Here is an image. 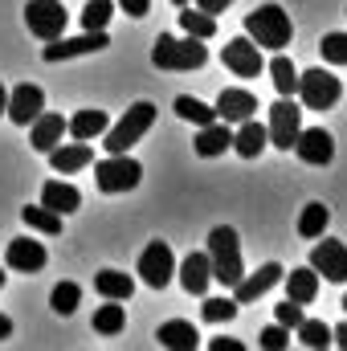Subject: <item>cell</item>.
Masks as SVG:
<instances>
[{"instance_id":"obj_8","label":"cell","mask_w":347,"mask_h":351,"mask_svg":"<svg viewBox=\"0 0 347 351\" xmlns=\"http://www.w3.org/2000/svg\"><path fill=\"white\" fill-rule=\"evenodd\" d=\"M110 45L106 29H86L82 37H53L45 49H41V62L58 66V62H70V58H86V53H102Z\"/></svg>"},{"instance_id":"obj_1","label":"cell","mask_w":347,"mask_h":351,"mask_svg":"<svg viewBox=\"0 0 347 351\" xmlns=\"http://www.w3.org/2000/svg\"><path fill=\"white\" fill-rule=\"evenodd\" d=\"M246 37H250L258 49H286L290 37H294L290 12H286L282 4H261L254 12H246Z\"/></svg>"},{"instance_id":"obj_29","label":"cell","mask_w":347,"mask_h":351,"mask_svg":"<svg viewBox=\"0 0 347 351\" xmlns=\"http://www.w3.org/2000/svg\"><path fill=\"white\" fill-rule=\"evenodd\" d=\"M21 221H25L29 229L45 233V237H58V233H62V213H53V208H45V204H29V208H21Z\"/></svg>"},{"instance_id":"obj_3","label":"cell","mask_w":347,"mask_h":351,"mask_svg":"<svg viewBox=\"0 0 347 351\" xmlns=\"http://www.w3.org/2000/svg\"><path fill=\"white\" fill-rule=\"evenodd\" d=\"M152 123H156V106H152V102H135V106H131L115 127H106V131H102V135H106V139H102L106 156H123V152H131V147L152 131Z\"/></svg>"},{"instance_id":"obj_10","label":"cell","mask_w":347,"mask_h":351,"mask_svg":"<svg viewBox=\"0 0 347 351\" xmlns=\"http://www.w3.org/2000/svg\"><path fill=\"white\" fill-rule=\"evenodd\" d=\"M139 278L152 286V290H164L168 282H172V274H176V258H172V245L168 241H152L143 254H139Z\"/></svg>"},{"instance_id":"obj_12","label":"cell","mask_w":347,"mask_h":351,"mask_svg":"<svg viewBox=\"0 0 347 351\" xmlns=\"http://www.w3.org/2000/svg\"><path fill=\"white\" fill-rule=\"evenodd\" d=\"M294 156H298L302 164H311V168L331 164V160H335V139H331V131H323V127H307V131H298V139H294Z\"/></svg>"},{"instance_id":"obj_45","label":"cell","mask_w":347,"mask_h":351,"mask_svg":"<svg viewBox=\"0 0 347 351\" xmlns=\"http://www.w3.org/2000/svg\"><path fill=\"white\" fill-rule=\"evenodd\" d=\"M12 335V319L8 315H0V339H8Z\"/></svg>"},{"instance_id":"obj_20","label":"cell","mask_w":347,"mask_h":351,"mask_svg":"<svg viewBox=\"0 0 347 351\" xmlns=\"http://www.w3.org/2000/svg\"><path fill=\"white\" fill-rule=\"evenodd\" d=\"M265 147H270V135H265V127H261L258 119L237 123V131H233V152H237L241 160H258Z\"/></svg>"},{"instance_id":"obj_11","label":"cell","mask_w":347,"mask_h":351,"mask_svg":"<svg viewBox=\"0 0 347 351\" xmlns=\"http://www.w3.org/2000/svg\"><path fill=\"white\" fill-rule=\"evenodd\" d=\"M221 62H225V70H233L237 78H258L261 70H265V58H261V49L250 37H233V41L221 49Z\"/></svg>"},{"instance_id":"obj_27","label":"cell","mask_w":347,"mask_h":351,"mask_svg":"<svg viewBox=\"0 0 347 351\" xmlns=\"http://www.w3.org/2000/svg\"><path fill=\"white\" fill-rule=\"evenodd\" d=\"M94 290H98L102 298L127 302V298L135 294V278H131V274H123V269H102V274H94Z\"/></svg>"},{"instance_id":"obj_39","label":"cell","mask_w":347,"mask_h":351,"mask_svg":"<svg viewBox=\"0 0 347 351\" xmlns=\"http://www.w3.org/2000/svg\"><path fill=\"white\" fill-rule=\"evenodd\" d=\"M258 343H261L265 351H282L286 343H290V327H282V323H270V327L258 335Z\"/></svg>"},{"instance_id":"obj_2","label":"cell","mask_w":347,"mask_h":351,"mask_svg":"<svg viewBox=\"0 0 347 351\" xmlns=\"http://www.w3.org/2000/svg\"><path fill=\"white\" fill-rule=\"evenodd\" d=\"M208 262H213V282H221V286H229V290L241 282L246 265H241V241H237V229L217 225V229L208 233Z\"/></svg>"},{"instance_id":"obj_34","label":"cell","mask_w":347,"mask_h":351,"mask_svg":"<svg viewBox=\"0 0 347 351\" xmlns=\"http://www.w3.org/2000/svg\"><path fill=\"white\" fill-rule=\"evenodd\" d=\"M176 114H180V119H188V123H196V127H204V123H213V119H217V110H213L208 102L192 98V94H180V98H176Z\"/></svg>"},{"instance_id":"obj_22","label":"cell","mask_w":347,"mask_h":351,"mask_svg":"<svg viewBox=\"0 0 347 351\" xmlns=\"http://www.w3.org/2000/svg\"><path fill=\"white\" fill-rule=\"evenodd\" d=\"M90 160H94V147L82 143V139H74V143H58L53 152H49V164H53V172L70 176L78 172V168H86Z\"/></svg>"},{"instance_id":"obj_32","label":"cell","mask_w":347,"mask_h":351,"mask_svg":"<svg viewBox=\"0 0 347 351\" xmlns=\"http://www.w3.org/2000/svg\"><path fill=\"white\" fill-rule=\"evenodd\" d=\"M123 327H127V311H123L115 298H106V306L94 311V331H98V335H119Z\"/></svg>"},{"instance_id":"obj_42","label":"cell","mask_w":347,"mask_h":351,"mask_svg":"<svg viewBox=\"0 0 347 351\" xmlns=\"http://www.w3.org/2000/svg\"><path fill=\"white\" fill-rule=\"evenodd\" d=\"M229 4H233V0H196V8H200V12H208V16H217V12H225Z\"/></svg>"},{"instance_id":"obj_36","label":"cell","mask_w":347,"mask_h":351,"mask_svg":"<svg viewBox=\"0 0 347 351\" xmlns=\"http://www.w3.org/2000/svg\"><path fill=\"white\" fill-rule=\"evenodd\" d=\"M200 315H204L208 323H233V319H237V298H204Z\"/></svg>"},{"instance_id":"obj_37","label":"cell","mask_w":347,"mask_h":351,"mask_svg":"<svg viewBox=\"0 0 347 351\" xmlns=\"http://www.w3.org/2000/svg\"><path fill=\"white\" fill-rule=\"evenodd\" d=\"M115 16V0H90L82 8V29H106Z\"/></svg>"},{"instance_id":"obj_23","label":"cell","mask_w":347,"mask_h":351,"mask_svg":"<svg viewBox=\"0 0 347 351\" xmlns=\"http://www.w3.org/2000/svg\"><path fill=\"white\" fill-rule=\"evenodd\" d=\"M62 135H66V119H62V114H45V110H41V114L33 119V135H29V139H33V147H37L41 156H49V152L62 143Z\"/></svg>"},{"instance_id":"obj_14","label":"cell","mask_w":347,"mask_h":351,"mask_svg":"<svg viewBox=\"0 0 347 351\" xmlns=\"http://www.w3.org/2000/svg\"><path fill=\"white\" fill-rule=\"evenodd\" d=\"M311 269L327 282H347V245L344 241H319L311 250Z\"/></svg>"},{"instance_id":"obj_17","label":"cell","mask_w":347,"mask_h":351,"mask_svg":"<svg viewBox=\"0 0 347 351\" xmlns=\"http://www.w3.org/2000/svg\"><path fill=\"white\" fill-rule=\"evenodd\" d=\"M196 156L200 160H217V156H225L229 147H233V127L229 123H221V119H213V123H204L200 127V135H196Z\"/></svg>"},{"instance_id":"obj_40","label":"cell","mask_w":347,"mask_h":351,"mask_svg":"<svg viewBox=\"0 0 347 351\" xmlns=\"http://www.w3.org/2000/svg\"><path fill=\"white\" fill-rule=\"evenodd\" d=\"M274 319H278L282 327H290V331H294V327H298L307 315H302V306H298V302H290V298H286L282 306H274Z\"/></svg>"},{"instance_id":"obj_49","label":"cell","mask_w":347,"mask_h":351,"mask_svg":"<svg viewBox=\"0 0 347 351\" xmlns=\"http://www.w3.org/2000/svg\"><path fill=\"white\" fill-rule=\"evenodd\" d=\"M344 311H347V294H344Z\"/></svg>"},{"instance_id":"obj_13","label":"cell","mask_w":347,"mask_h":351,"mask_svg":"<svg viewBox=\"0 0 347 351\" xmlns=\"http://www.w3.org/2000/svg\"><path fill=\"white\" fill-rule=\"evenodd\" d=\"M41 110H45V90L33 86V82H21V86L8 94V102H4V114H8L16 127H29Z\"/></svg>"},{"instance_id":"obj_48","label":"cell","mask_w":347,"mask_h":351,"mask_svg":"<svg viewBox=\"0 0 347 351\" xmlns=\"http://www.w3.org/2000/svg\"><path fill=\"white\" fill-rule=\"evenodd\" d=\"M172 4H180V8H184V4H192V0H172Z\"/></svg>"},{"instance_id":"obj_28","label":"cell","mask_w":347,"mask_h":351,"mask_svg":"<svg viewBox=\"0 0 347 351\" xmlns=\"http://www.w3.org/2000/svg\"><path fill=\"white\" fill-rule=\"evenodd\" d=\"M327 225H331V208L323 204V200H311L302 213H298V237H323L327 233Z\"/></svg>"},{"instance_id":"obj_7","label":"cell","mask_w":347,"mask_h":351,"mask_svg":"<svg viewBox=\"0 0 347 351\" xmlns=\"http://www.w3.org/2000/svg\"><path fill=\"white\" fill-rule=\"evenodd\" d=\"M298 131H302V102H294V94H282V98L270 106V127H265V135H270V143H274L278 152H290L294 139H298Z\"/></svg>"},{"instance_id":"obj_6","label":"cell","mask_w":347,"mask_h":351,"mask_svg":"<svg viewBox=\"0 0 347 351\" xmlns=\"http://www.w3.org/2000/svg\"><path fill=\"white\" fill-rule=\"evenodd\" d=\"M298 102H302V110H331L335 102H339V78L331 74V70H323V66H315V70H307V74H298Z\"/></svg>"},{"instance_id":"obj_35","label":"cell","mask_w":347,"mask_h":351,"mask_svg":"<svg viewBox=\"0 0 347 351\" xmlns=\"http://www.w3.org/2000/svg\"><path fill=\"white\" fill-rule=\"evenodd\" d=\"M78 302H82L78 282H62V286H53V294H49V306H53L58 315H74V311H78Z\"/></svg>"},{"instance_id":"obj_43","label":"cell","mask_w":347,"mask_h":351,"mask_svg":"<svg viewBox=\"0 0 347 351\" xmlns=\"http://www.w3.org/2000/svg\"><path fill=\"white\" fill-rule=\"evenodd\" d=\"M208 351H246V343H241V339H213Z\"/></svg>"},{"instance_id":"obj_16","label":"cell","mask_w":347,"mask_h":351,"mask_svg":"<svg viewBox=\"0 0 347 351\" xmlns=\"http://www.w3.org/2000/svg\"><path fill=\"white\" fill-rule=\"evenodd\" d=\"M217 119L221 123H246V119H254V110H258V98L250 94V90H241V86H229V90H221V98H217Z\"/></svg>"},{"instance_id":"obj_47","label":"cell","mask_w":347,"mask_h":351,"mask_svg":"<svg viewBox=\"0 0 347 351\" xmlns=\"http://www.w3.org/2000/svg\"><path fill=\"white\" fill-rule=\"evenodd\" d=\"M4 278H8V274H4V269H0V290H4Z\"/></svg>"},{"instance_id":"obj_33","label":"cell","mask_w":347,"mask_h":351,"mask_svg":"<svg viewBox=\"0 0 347 351\" xmlns=\"http://www.w3.org/2000/svg\"><path fill=\"white\" fill-rule=\"evenodd\" d=\"M298 339H302V348H311V351H323V348H331V327L323 323V319H302L298 327Z\"/></svg>"},{"instance_id":"obj_31","label":"cell","mask_w":347,"mask_h":351,"mask_svg":"<svg viewBox=\"0 0 347 351\" xmlns=\"http://www.w3.org/2000/svg\"><path fill=\"white\" fill-rule=\"evenodd\" d=\"M180 29H184L188 37L208 41V37L217 33V16H208V12H200V8H192V4H184V12H180Z\"/></svg>"},{"instance_id":"obj_4","label":"cell","mask_w":347,"mask_h":351,"mask_svg":"<svg viewBox=\"0 0 347 351\" xmlns=\"http://www.w3.org/2000/svg\"><path fill=\"white\" fill-rule=\"evenodd\" d=\"M152 62L156 70H200L208 62V49L200 45V37H168L160 33L152 45Z\"/></svg>"},{"instance_id":"obj_26","label":"cell","mask_w":347,"mask_h":351,"mask_svg":"<svg viewBox=\"0 0 347 351\" xmlns=\"http://www.w3.org/2000/svg\"><path fill=\"white\" fill-rule=\"evenodd\" d=\"M110 127V119H106V110H78L74 119H66V135H74V139H82V143H90V139H98L102 131Z\"/></svg>"},{"instance_id":"obj_25","label":"cell","mask_w":347,"mask_h":351,"mask_svg":"<svg viewBox=\"0 0 347 351\" xmlns=\"http://www.w3.org/2000/svg\"><path fill=\"white\" fill-rule=\"evenodd\" d=\"M156 339H160V348H168V351H192L200 343V331L192 323H184V319H172V323H164L156 331Z\"/></svg>"},{"instance_id":"obj_9","label":"cell","mask_w":347,"mask_h":351,"mask_svg":"<svg viewBox=\"0 0 347 351\" xmlns=\"http://www.w3.org/2000/svg\"><path fill=\"white\" fill-rule=\"evenodd\" d=\"M66 4L62 0H29L25 4V25H29V33L33 37H41V41H53V37H62L66 33Z\"/></svg>"},{"instance_id":"obj_46","label":"cell","mask_w":347,"mask_h":351,"mask_svg":"<svg viewBox=\"0 0 347 351\" xmlns=\"http://www.w3.org/2000/svg\"><path fill=\"white\" fill-rule=\"evenodd\" d=\"M4 102H8V90L0 86V114H4Z\"/></svg>"},{"instance_id":"obj_21","label":"cell","mask_w":347,"mask_h":351,"mask_svg":"<svg viewBox=\"0 0 347 351\" xmlns=\"http://www.w3.org/2000/svg\"><path fill=\"white\" fill-rule=\"evenodd\" d=\"M282 282H286V298L298 302V306H307V302L319 298V274H315L311 265H298V269L282 274Z\"/></svg>"},{"instance_id":"obj_24","label":"cell","mask_w":347,"mask_h":351,"mask_svg":"<svg viewBox=\"0 0 347 351\" xmlns=\"http://www.w3.org/2000/svg\"><path fill=\"white\" fill-rule=\"evenodd\" d=\"M41 204L66 217V213H78V208H82V192H78L74 184H62V180H45V188H41Z\"/></svg>"},{"instance_id":"obj_44","label":"cell","mask_w":347,"mask_h":351,"mask_svg":"<svg viewBox=\"0 0 347 351\" xmlns=\"http://www.w3.org/2000/svg\"><path fill=\"white\" fill-rule=\"evenodd\" d=\"M331 343H339V348L347 351V323H339V327H331Z\"/></svg>"},{"instance_id":"obj_5","label":"cell","mask_w":347,"mask_h":351,"mask_svg":"<svg viewBox=\"0 0 347 351\" xmlns=\"http://www.w3.org/2000/svg\"><path fill=\"white\" fill-rule=\"evenodd\" d=\"M139 180H143V164L131 160L127 152H123V156H106V160L94 164V184H98V192H106V196L131 192V188H139Z\"/></svg>"},{"instance_id":"obj_18","label":"cell","mask_w":347,"mask_h":351,"mask_svg":"<svg viewBox=\"0 0 347 351\" xmlns=\"http://www.w3.org/2000/svg\"><path fill=\"white\" fill-rule=\"evenodd\" d=\"M4 262H8V269L37 274V269L45 265V245H41V241H33V237H16V241H8Z\"/></svg>"},{"instance_id":"obj_19","label":"cell","mask_w":347,"mask_h":351,"mask_svg":"<svg viewBox=\"0 0 347 351\" xmlns=\"http://www.w3.org/2000/svg\"><path fill=\"white\" fill-rule=\"evenodd\" d=\"M208 282H213V262H208V250L204 254H188L184 262H180V286L188 290V294H204L208 290Z\"/></svg>"},{"instance_id":"obj_38","label":"cell","mask_w":347,"mask_h":351,"mask_svg":"<svg viewBox=\"0 0 347 351\" xmlns=\"http://www.w3.org/2000/svg\"><path fill=\"white\" fill-rule=\"evenodd\" d=\"M319 49H323L327 66H347V33H327L319 41Z\"/></svg>"},{"instance_id":"obj_30","label":"cell","mask_w":347,"mask_h":351,"mask_svg":"<svg viewBox=\"0 0 347 351\" xmlns=\"http://www.w3.org/2000/svg\"><path fill=\"white\" fill-rule=\"evenodd\" d=\"M265 70H270V78H274L278 94H294V90H298V70H294V62H290L282 49H274V62H270Z\"/></svg>"},{"instance_id":"obj_15","label":"cell","mask_w":347,"mask_h":351,"mask_svg":"<svg viewBox=\"0 0 347 351\" xmlns=\"http://www.w3.org/2000/svg\"><path fill=\"white\" fill-rule=\"evenodd\" d=\"M282 274H286V269H282L278 262H265L258 274H241V282L233 286V298H237V306H246V302H258L270 286H278V282H282Z\"/></svg>"},{"instance_id":"obj_41","label":"cell","mask_w":347,"mask_h":351,"mask_svg":"<svg viewBox=\"0 0 347 351\" xmlns=\"http://www.w3.org/2000/svg\"><path fill=\"white\" fill-rule=\"evenodd\" d=\"M119 8H123L127 16H147V12H152V0H119Z\"/></svg>"}]
</instances>
